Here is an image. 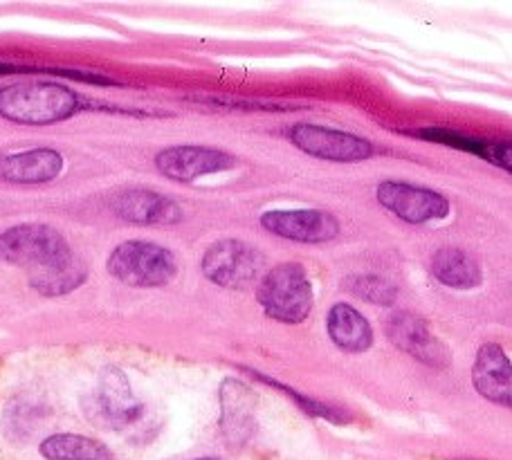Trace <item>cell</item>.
Instances as JSON below:
<instances>
[{
	"instance_id": "21",
	"label": "cell",
	"mask_w": 512,
	"mask_h": 460,
	"mask_svg": "<svg viewBox=\"0 0 512 460\" xmlns=\"http://www.w3.org/2000/svg\"><path fill=\"white\" fill-rule=\"evenodd\" d=\"M346 290L362 301L376 303V306H393L398 299V290L391 281L373 274H358L346 279Z\"/></svg>"
},
{
	"instance_id": "10",
	"label": "cell",
	"mask_w": 512,
	"mask_h": 460,
	"mask_svg": "<svg viewBox=\"0 0 512 460\" xmlns=\"http://www.w3.org/2000/svg\"><path fill=\"white\" fill-rule=\"evenodd\" d=\"M261 225L270 234L297 243H328L340 234L337 218L319 209L265 211L261 216Z\"/></svg>"
},
{
	"instance_id": "17",
	"label": "cell",
	"mask_w": 512,
	"mask_h": 460,
	"mask_svg": "<svg viewBox=\"0 0 512 460\" xmlns=\"http://www.w3.org/2000/svg\"><path fill=\"white\" fill-rule=\"evenodd\" d=\"M432 274L438 283L454 290H472L483 279L479 263L459 247L438 250L432 259Z\"/></svg>"
},
{
	"instance_id": "16",
	"label": "cell",
	"mask_w": 512,
	"mask_h": 460,
	"mask_svg": "<svg viewBox=\"0 0 512 460\" xmlns=\"http://www.w3.org/2000/svg\"><path fill=\"white\" fill-rule=\"evenodd\" d=\"M328 337L346 353H364L373 346V330L367 317L349 303H335L326 319Z\"/></svg>"
},
{
	"instance_id": "18",
	"label": "cell",
	"mask_w": 512,
	"mask_h": 460,
	"mask_svg": "<svg viewBox=\"0 0 512 460\" xmlns=\"http://www.w3.org/2000/svg\"><path fill=\"white\" fill-rule=\"evenodd\" d=\"M45 460H113V452L95 438L79 434H54L41 443Z\"/></svg>"
},
{
	"instance_id": "20",
	"label": "cell",
	"mask_w": 512,
	"mask_h": 460,
	"mask_svg": "<svg viewBox=\"0 0 512 460\" xmlns=\"http://www.w3.org/2000/svg\"><path fill=\"white\" fill-rule=\"evenodd\" d=\"M418 137H425V140H434L438 144L454 146V149L477 153L488 162L497 164V167H504L506 171L512 169V155H510V144H492L483 140H474V137L447 131V128H425V131H418Z\"/></svg>"
},
{
	"instance_id": "4",
	"label": "cell",
	"mask_w": 512,
	"mask_h": 460,
	"mask_svg": "<svg viewBox=\"0 0 512 460\" xmlns=\"http://www.w3.org/2000/svg\"><path fill=\"white\" fill-rule=\"evenodd\" d=\"M108 272L131 288H162L178 274V261L171 250L149 241H126L108 256Z\"/></svg>"
},
{
	"instance_id": "26",
	"label": "cell",
	"mask_w": 512,
	"mask_h": 460,
	"mask_svg": "<svg viewBox=\"0 0 512 460\" xmlns=\"http://www.w3.org/2000/svg\"><path fill=\"white\" fill-rule=\"evenodd\" d=\"M454 460H463V458H454Z\"/></svg>"
},
{
	"instance_id": "5",
	"label": "cell",
	"mask_w": 512,
	"mask_h": 460,
	"mask_svg": "<svg viewBox=\"0 0 512 460\" xmlns=\"http://www.w3.org/2000/svg\"><path fill=\"white\" fill-rule=\"evenodd\" d=\"M265 261L259 250L243 241H218L203 256V274L227 290L250 288L263 279Z\"/></svg>"
},
{
	"instance_id": "1",
	"label": "cell",
	"mask_w": 512,
	"mask_h": 460,
	"mask_svg": "<svg viewBox=\"0 0 512 460\" xmlns=\"http://www.w3.org/2000/svg\"><path fill=\"white\" fill-rule=\"evenodd\" d=\"M77 108L79 99L66 86L32 81L0 88V115L16 124H57L75 115Z\"/></svg>"
},
{
	"instance_id": "19",
	"label": "cell",
	"mask_w": 512,
	"mask_h": 460,
	"mask_svg": "<svg viewBox=\"0 0 512 460\" xmlns=\"http://www.w3.org/2000/svg\"><path fill=\"white\" fill-rule=\"evenodd\" d=\"M86 276H88L86 265L72 254L70 259L52 265V268L32 272L30 283L36 292L45 294V297H61V294L77 290L79 285L86 281Z\"/></svg>"
},
{
	"instance_id": "7",
	"label": "cell",
	"mask_w": 512,
	"mask_h": 460,
	"mask_svg": "<svg viewBox=\"0 0 512 460\" xmlns=\"http://www.w3.org/2000/svg\"><path fill=\"white\" fill-rule=\"evenodd\" d=\"M378 202L393 216L409 225H423L429 220H441L450 214V202L434 189L416 187L409 182L384 180L378 184Z\"/></svg>"
},
{
	"instance_id": "14",
	"label": "cell",
	"mask_w": 512,
	"mask_h": 460,
	"mask_svg": "<svg viewBox=\"0 0 512 460\" xmlns=\"http://www.w3.org/2000/svg\"><path fill=\"white\" fill-rule=\"evenodd\" d=\"M221 429L230 445L241 447L248 443L256 429V398L239 380L221 384Z\"/></svg>"
},
{
	"instance_id": "12",
	"label": "cell",
	"mask_w": 512,
	"mask_h": 460,
	"mask_svg": "<svg viewBox=\"0 0 512 460\" xmlns=\"http://www.w3.org/2000/svg\"><path fill=\"white\" fill-rule=\"evenodd\" d=\"M111 209L122 220L135 225H173L182 220L176 200L151 189H126L111 200Z\"/></svg>"
},
{
	"instance_id": "23",
	"label": "cell",
	"mask_w": 512,
	"mask_h": 460,
	"mask_svg": "<svg viewBox=\"0 0 512 460\" xmlns=\"http://www.w3.org/2000/svg\"><path fill=\"white\" fill-rule=\"evenodd\" d=\"M209 106H225V108H241V110H297L292 106L274 104V101H259V99H227V97H200Z\"/></svg>"
},
{
	"instance_id": "8",
	"label": "cell",
	"mask_w": 512,
	"mask_h": 460,
	"mask_svg": "<svg viewBox=\"0 0 512 460\" xmlns=\"http://www.w3.org/2000/svg\"><path fill=\"white\" fill-rule=\"evenodd\" d=\"M290 142L299 151L328 162H362L373 155V144L364 137L317 124H295L290 128Z\"/></svg>"
},
{
	"instance_id": "2",
	"label": "cell",
	"mask_w": 512,
	"mask_h": 460,
	"mask_svg": "<svg viewBox=\"0 0 512 460\" xmlns=\"http://www.w3.org/2000/svg\"><path fill=\"white\" fill-rule=\"evenodd\" d=\"M265 315L281 324H304L313 312V285H310L304 265L281 263L263 274L256 288Z\"/></svg>"
},
{
	"instance_id": "22",
	"label": "cell",
	"mask_w": 512,
	"mask_h": 460,
	"mask_svg": "<svg viewBox=\"0 0 512 460\" xmlns=\"http://www.w3.org/2000/svg\"><path fill=\"white\" fill-rule=\"evenodd\" d=\"M248 373H252V375L259 377L261 382L274 386V389H279V391H283V393H288V398L295 400V402L299 404V407L308 413V416L331 420V422H335V425H346V422H351V418L346 416V413H344V411H340V409H333V407H328V404H322V402H317V400H313V398H306V395H301V393H297V391H292L290 386L281 384V382H277V380H272V377H268V375H259V373H254V371H248Z\"/></svg>"
},
{
	"instance_id": "11",
	"label": "cell",
	"mask_w": 512,
	"mask_h": 460,
	"mask_svg": "<svg viewBox=\"0 0 512 460\" xmlns=\"http://www.w3.org/2000/svg\"><path fill=\"white\" fill-rule=\"evenodd\" d=\"M234 158L230 153L209 149V146H171L164 149L155 158V167L164 178L176 182H194L203 176H212V173L230 171L234 167Z\"/></svg>"
},
{
	"instance_id": "25",
	"label": "cell",
	"mask_w": 512,
	"mask_h": 460,
	"mask_svg": "<svg viewBox=\"0 0 512 460\" xmlns=\"http://www.w3.org/2000/svg\"><path fill=\"white\" fill-rule=\"evenodd\" d=\"M7 70H12V68H7V66H0V75H5Z\"/></svg>"
},
{
	"instance_id": "15",
	"label": "cell",
	"mask_w": 512,
	"mask_h": 460,
	"mask_svg": "<svg viewBox=\"0 0 512 460\" xmlns=\"http://www.w3.org/2000/svg\"><path fill=\"white\" fill-rule=\"evenodd\" d=\"M63 155L54 149H32L0 158V180L14 184H43L61 176Z\"/></svg>"
},
{
	"instance_id": "6",
	"label": "cell",
	"mask_w": 512,
	"mask_h": 460,
	"mask_svg": "<svg viewBox=\"0 0 512 460\" xmlns=\"http://www.w3.org/2000/svg\"><path fill=\"white\" fill-rule=\"evenodd\" d=\"M144 407L135 398L120 368H104L95 393L88 398V416L104 427L122 431L142 418Z\"/></svg>"
},
{
	"instance_id": "13",
	"label": "cell",
	"mask_w": 512,
	"mask_h": 460,
	"mask_svg": "<svg viewBox=\"0 0 512 460\" xmlns=\"http://www.w3.org/2000/svg\"><path fill=\"white\" fill-rule=\"evenodd\" d=\"M472 384L479 395L499 407L512 404V368L504 348L483 344L472 366Z\"/></svg>"
},
{
	"instance_id": "3",
	"label": "cell",
	"mask_w": 512,
	"mask_h": 460,
	"mask_svg": "<svg viewBox=\"0 0 512 460\" xmlns=\"http://www.w3.org/2000/svg\"><path fill=\"white\" fill-rule=\"evenodd\" d=\"M72 250L59 229L41 223L16 225L0 234V263L39 272L70 259Z\"/></svg>"
},
{
	"instance_id": "9",
	"label": "cell",
	"mask_w": 512,
	"mask_h": 460,
	"mask_svg": "<svg viewBox=\"0 0 512 460\" xmlns=\"http://www.w3.org/2000/svg\"><path fill=\"white\" fill-rule=\"evenodd\" d=\"M387 337L393 346H398L402 353H407L432 368L450 366V351L441 344L427 321L409 310H396L384 324Z\"/></svg>"
},
{
	"instance_id": "24",
	"label": "cell",
	"mask_w": 512,
	"mask_h": 460,
	"mask_svg": "<svg viewBox=\"0 0 512 460\" xmlns=\"http://www.w3.org/2000/svg\"><path fill=\"white\" fill-rule=\"evenodd\" d=\"M196 460H221V458H214V456H203V458H196Z\"/></svg>"
}]
</instances>
